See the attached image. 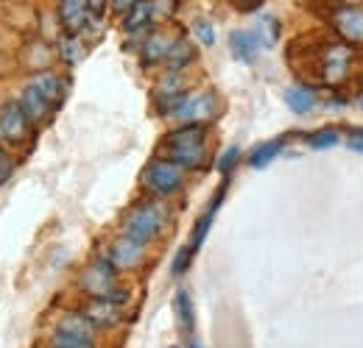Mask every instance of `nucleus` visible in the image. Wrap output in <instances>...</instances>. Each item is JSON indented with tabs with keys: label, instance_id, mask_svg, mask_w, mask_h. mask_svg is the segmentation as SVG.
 <instances>
[{
	"label": "nucleus",
	"instance_id": "1",
	"mask_svg": "<svg viewBox=\"0 0 363 348\" xmlns=\"http://www.w3.org/2000/svg\"><path fill=\"white\" fill-rule=\"evenodd\" d=\"M165 226H168L165 198L148 195V198L137 201L135 207H129V212L123 215L121 231L129 234L137 243H143V245H151V243H157L165 234Z\"/></svg>",
	"mask_w": 363,
	"mask_h": 348
},
{
	"label": "nucleus",
	"instance_id": "2",
	"mask_svg": "<svg viewBox=\"0 0 363 348\" xmlns=\"http://www.w3.org/2000/svg\"><path fill=\"white\" fill-rule=\"evenodd\" d=\"M121 270L106 260L104 254L95 257V260L79 273V290L90 298H109V301H118V304H129L132 298V290L126 284H121Z\"/></svg>",
	"mask_w": 363,
	"mask_h": 348
},
{
	"label": "nucleus",
	"instance_id": "3",
	"mask_svg": "<svg viewBox=\"0 0 363 348\" xmlns=\"http://www.w3.org/2000/svg\"><path fill=\"white\" fill-rule=\"evenodd\" d=\"M352 45L341 42H318L313 50H311V59H313V79L318 84H327V87H338L347 81L350 76V64H352Z\"/></svg>",
	"mask_w": 363,
	"mask_h": 348
},
{
	"label": "nucleus",
	"instance_id": "4",
	"mask_svg": "<svg viewBox=\"0 0 363 348\" xmlns=\"http://www.w3.org/2000/svg\"><path fill=\"white\" fill-rule=\"evenodd\" d=\"M184 168H179L174 159L168 156H154L145 170L140 173V184L145 187L148 195H157V198H171L184 190Z\"/></svg>",
	"mask_w": 363,
	"mask_h": 348
},
{
	"label": "nucleus",
	"instance_id": "5",
	"mask_svg": "<svg viewBox=\"0 0 363 348\" xmlns=\"http://www.w3.org/2000/svg\"><path fill=\"white\" fill-rule=\"evenodd\" d=\"M34 131H37V126L31 123L26 109L20 106L17 95L0 100V142L6 148H26L28 139L34 137Z\"/></svg>",
	"mask_w": 363,
	"mask_h": 348
},
{
	"label": "nucleus",
	"instance_id": "6",
	"mask_svg": "<svg viewBox=\"0 0 363 348\" xmlns=\"http://www.w3.org/2000/svg\"><path fill=\"white\" fill-rule=\"evenodd\" d=\"M324 17H327L330 28L335 31V37L341 42L352 45V47H363V8L358 3L330 0Z\"/></svg>",
	"mask_w": 363,
	"mask_h": 348
},
{
	"label": "nucleus",
	"instance_id": "7",
	"mask_svg": "<svg viewBox=\"0 0 363 348\" xmlns=\"http://www.w3.org/2000/svg\"><path fill=\"white\" fill-rule=\"evenodd\" d=\"M221 112V100L213 89H196V92H184L179 109L174 112V120L179 123H204L210 126Z\"/></svg>",
	"mask_w": 363,
	"mask_h": 348
},
{
	"label": "nucleus",
	"instance_id": "8",
	"mask_svg": "<svg viewBox=\"0 0 363 348\" xmlns=\"http://www.w3.org/2000/svg\"><path fill=\"white\" fill-rule=\"evenodd\" d=\"M145 248H148V245L137 243V240H132L129 234L121 231L115 240H109L104 257L112 262L121 273H129V270H137V267L145 262Z\"/></svg>",
	"mask_w": 363,
	"mask_h": 348
},
{
	"label": "nucleus",
	"instance_id": "9",
	"mask_svg": "<svg viewBox=\"0 0 363 348\" xmlns=\"http://www.w3.org/2000/svg\"><path fill=\"white\" fill-rule=\"evenodd\" d=\"M28 84L37 89L43 98H45L48 103L53 106V109H59L62 103H65V98H67V79L62 76V73H56L53 67H40V70H31V76H28Z\"/></svg>",
	"mask_w": 363,
	"mask_h": 348
},
{
	"label": "nucleus",
	"instance_id": "10",
	"mask_svg": "<svg viewBox=\"0 0 363 348\" xmlns=\"http://www.w3.org/2000/svg\"><path fill=\"white\" fill-rule=\"evenodd\" d=\"M53 332L59 335H67V337H79V340H87L90 346H98V326L92 323L90 318L82 312V309H65L56 323H53Z\"/></svg>",
	"mask_w": 363,
	"mask_h": 348
},
{
	"label": "nucleus",
	"instance_id": "11",
	"mask_svg": "<svg viewBox=\"0 0 363 348\" xmlns=\"http://www.w3.org/2000/svg\"><path fill=\"white\" fill-rule=\"evenodd\" d=\"M79 309L98 326V332L115 329V326L123 323V304L109 301V298H90V296H87V301L79 306Z\"/></svg>",
	"mask_w": 363,
	"mask_h": 348
},
{
	"label": "nucleus",
	"instance_id": "12",
	"mask_svg": "<svg viewBox=\"0 0 363 348\" xmlns=\"http://www.w3.org/2000/svg\"><path fill=\"white\" fill-rule=\"evenodd\" d=\"M90 6L87 0H59L56 3V20L62 25V31L67 34H79L87 23H90Z\"/></svg>",
	"mask_w": 363,
	"mask_h": 348
},
{
	"label": "nucleus",
	"instance_id": "13",
	"mask_svg": "<svg viewBox=\"0 0 363 348\" xmlns=\"http://www.w3.org/2000/svg\"><path fill=\"white\" fill-rule=\"evenodd\" d=\"M17 100H20V106L26 109V115L31 117V123H34L37 129H40V126H45V123H50V117H53V112H56V109H53V106H50L45 98L31 87L28 81H26L23 89L17 92Z\"/></svg>",
	"mask_w": 363,
	"mask_h": 348
},
{
	"label": "nucleus",
	"instance_id": "14",
	"mask_svg": "<svg viewBox=\"0 0 363 348\" xmlns=\"http://www.w3.org/2000/svg\"><path fill=\"white\" fill-rule=\"evenodd\" d=\"M171 42H174V37H171L168 31H157V28H151V31L145 34L143 45H140V50H137V53H140V64H143V67L162 64Z\"/></svg>",
	"mask_w": 363,
	"mask_h": 348
},
{
	"label": "nucleus",
	"instance_id": "15",
	"mask_svg": "<svg viewBox=\"0 0 363 348\" xmlns=\"http://www.w3.org/2000/svg\"><path fill=\"white\" fill-rule=\"evenodd\" d=\"M154 23H157L154 0H137L135 6L121 17V28H123V34H140V31H148V28H154Z\"/></svg>",
	"mask_w": 363,
	"mask_h": 348
},
{
	"label": "nucleus",
	"instance_id": "16",
	"mask_svg": "<svg viewBox=\"0 0 363 348\" xmlns=\"http://www.w3.org/2000/svg\"><path fill=\"white\" fill-rule=\"evenodd\" d=\"M224 195H227V181L218 187V192L213 195L210 207L201 212V218L196 220V226H193V237H190V248H193V251H199V248L204 245V240H207V234H210V226H213V220L218 215L221 204H224Z\"/></svg>",
	"mask_w": 363,
	"mask_h": 348
},
{
	"label": "nucleus",
	"instance_id": "17",
	"mask_svg": "<svg viewBox=\"0 0 363 348\" xmlns=\"http://www.w3.org/2000/svg\"><path fill=\"white\" fill-rule=\"evenodd\" d=\"M260 37H257V31H246V28H238V31H232L229 34V50H232V56L238 59V62H246V64H252L255 59H257V53H260Z\"/></svg>",
	"mask_w": 363,
	"mask_h": 348
},
{
	"label": "nucleus",
	"instance_id": "18",
	"mask_svg": "<svg viewBox=\"0 0 363 348\" xmlns=\"http://www.w3.org/2000/svg\"><path fill=\"white\" fill-rule=\"evenodd\" d=\"M162 156L174 159L184 170H201L207 165V145H179V148H162Z\"/></svg>",
	"mask_w": 363,
	"mask_h": 348
},
{
	"label": "nucleus",
	"instance_id": "19",
	"mask_svg": "<svg viewBox=\"0 0 363 348\" xmlns=\"http://www.w3.org/2000/svg\"><path fill=\"white\" fill-rule=\"evenodd\" d=\"M199 59V53H196V45L190 42L184 34H179V37H174V42H171V47H168V53H165V67L168 70H187L193 62Z\"/></svg>",
	"mask_w": 363,
	"mask_h": 348
},
{
	"label": "nucleus",
	"instance_id": "20",
	"mask_svg": "<svg viewBox=\"0 0 363 348\" xmlns=\"http://www.w3.org/2000/svg\"><path fill=\"white\" fill-rule=\"evenodd\" d=\"M87 53V45H84V37L82 34H67L59 40L56 45V59L65 64V67H76Z\"/></svg>",
	"mask_w": 363,
	"mask_h": 348
},
{
	"label": "nucleus",
	"instance_id": "21",
	"mask_svg": "<svg viewBox=\"0 0 363 348\" xmlns=\"http://www.w3.org/2000/svg\"><path fill=\"white\" fill-rule=\"evenodd\" d=\"M318 103L316 89L305 87V84H294V87L285 89V106L294 112V115H308L313 112Z\"/></svg>",
	"mask_w": 363,
	"mask_h": 348
},
{
	"label": "nucleus",
	"instance_id": "22",
	"mask_svg": "<svg viewBox=\"0 0 363 348\" xmlns=\"http://www.w3.org/2000/svg\"><path fill=\"white\" fill-rule=\"evenodd\" d=\"M174 315L179 320L182 332L193 335V329H196V309H193V298H190L187 290H177V296H174Z\"/></svg>",
	"mask_w": 363,
	"mask_h": 348
},
{
	"label": "nucleus",
	"instance_id": "23",
	"mask_svg": "<svg viewBox=\"0 0 363 348\" xmlns=\"http://www.w3.org/2000/svg\"><path fill=\"white\" fill-rule=\"evenodd\" d=\"M179 92H187V76H184V70H168L165 76H160V81H157L151 98H171V95H179Z\"/></svg>",
	"mask_w": 363,
	"mask_h": 348
},
{
	"label": "nucleus",
	"instance_id": "24",
	"mask_svg": "<svg viewBox=\"0 0 363 348\" xmlns=\"http://www.w3.org/2000/svg\"><path fill=\"white\" fill-rule=\"evenodd\" d=\"M282 145H285V139H269V142L257 145V148L249 153V168H255V170H263V168H269L274 159L279 156Z\"/></svg>",
	"mask_w": 363,
	"mask_h": 348
},
{
	"label": "nucleus",
	"instance_id": "25",
	"mask_svg": "<svg viewBox=\"0 0 363 348\" xmlns=\"http://www.w3.org/2000/svg\"><path fill=\"white\" fill-rule=\"evenodd\" d=\"M341 142V134L335 129H321V131H313L311 137H308V145L313 148V151H324V148H333V145H338Z\"/></svg>",
	"mask_w": 363,
	"mask_h": 348
},
{
	"label": "nucleus",
	"instance_id": "26",
	"mask_svg": "<svg viewBox=\"0 0 363 348\" xmlns=\"http://www.w3.org/2000/svg\"><path fill=\"white\" fill-rule=\"evenodd\" d=\"M257 37H260L263 47H272V45L279 40V23L274 20L272 14H263V17H260V28H257Z\"/></svg>",
	"mask_w": 363,
	"mask_h": 348
},
{
	"label": "nucleus",
	"instance_id": "27",
	"mask_svg": "<svg viewBox=\"0 0 363 348\" xmlns=\"http://www.w3.org/2000/svg\"><path fill=\"white\" fill-rule=\"evenodd\" d=\"M193 37L201 45L213 47V45H216V25H213L207 17H199V20H193Z\"/></svg>",
	"mask_w": 363,
	"mask_h": 348
},
{
	"label": "nucleus",
	"instance_id": "28",
	"mask_svg": "<svg viewBox=\"0 0 363 348\" xmlns=\"http://www.w3.org/2000/svg\"><path fill=\"white\" fill-rule=\"evenodd\" d=\"M193 257H196V251L190 245H182L174 262H171V276H184L190 270V265H193Z\"/></svg>",
	"mask_w": 363,
	"mask_h": 348
},
{
	"label": "nucleus",
	"instance_id": "29",
	"mask_svg": "<svg viewBox=\"0 0 363 348\" xmlns=\"http://www.w3.org/2000/svg\"><path fill=\"white\" fill-rule=\"evenodd\" d=\"M238 159H240V148H238V145L227 148V151H224V153L218 156V162H216L218 173H221V175H229V173H232V168L238 165Z\"/></svg>",
	"mask_w": 363,
	"mask_h": 348
},
{
	"label": "nucleus",
	"instance_id": "30",
	"mask_svg": "<svg viewBox=\"0 0 363 348\" xmlns=\"http://www.w3.org/2000/svg\"><path fill=\"white\" fill-rule=\"evenodd\" d=\"M14 168H17V159L9 153V148L0 151V187L14 175Z\"/></svg>",
	"mask_w": 363,
	"mask_h": 348
},
{
	"label": "nucleus",
	"instance_id": "31",
	"mask_svg": "<svg viewBox=\"0 0 363 348\" xmlns=\"http://www.w3.org/2000/svg\"><path fill=\"white\" fill-rule=\"evenodd\" d=\"M109 3H112V0H87L90 14L92 17H104V14H106V8H109Z\"/></svg>",
	"mask_w": 363,
	"mask_h": 348
},
{
	"label": "nucleus",
	"instance_id": "32",
	"mask_svg": "<svg viewBox=\"0 0 363 348\" xmlns=\"http://www.w3.org/2000/svg\"><path fill=\"white\" fill-rule=\"evenodd\" d=\"M135 3H137V0H112V3H109V8H112V14L123 17V14H126V11H129Z\"/></svg>",
	"mask_w": 363,
	"mask_h": 348
},
{
	"label": "nucleus",
	"instance_id": "33",
	"mask_svg": "<svg viewBox=\"0 0 363 348\" xmlns=\"http://www.w3.org/2000/svg\"><path fill=\"white\" fill-rule=\"evenodd\" d=\"M232 3L238 6V11H255L263 6V0H232Z\"/></svg>",
	"mask_w": 363,
	"mask_h": 348
},
{
	"label": "nucleus",
	"instance_id": "34",
	"mask_svg": "<svg viewBox=\"0 0 363 348\" xmlns=\"http://www.w3.org/2000/svg\"><path fill=\"white\" fill-rule=\"evenodd\" d=\"M350 148L358 151V153H363V131H355V134L350 137Z\"/></svg>",
	"mask_w": 363,
	"mask_h": 348
},
{
	"label": "nucleus",
	"instance_id": "35",
	"mask_svg": "<svg viewBox=\"0 0 363 348\" xmlns=\"http://www.w3.org/2000/svg\"><path fill=\"white\" fill-rule=\"evenodd\" d=\"M338 3H361V0H338Z\"/></svg>",
	"mask_w": 363,
	"mask_h": 348
},
{
	"label": "nucleus",
	"instance_id": "36",
	"mask_svg": "<svg viewBox=\"0 0 363 348\" xmlns=\"http://www.w3.org/2000/svg\"><path fill=\"white\" fill-rule=\"evenodd\" d=\"M3 148H6V145H3V142H0V151H3Z\"/></svg>",
	"mask_w": 363,
	"mask_h": 348
},
{
	"label": "nucleus",
	"instance_id": "37",
	"mask_svg": "<svg viewBox=\"0 0 363 348\" xmlns=\"http://www.w3.org/2000/svg\"><path fill=\"white\" fill-rule=\"evenodd\" d=\"M361 106H363V95H361Z\"/></svg>",
	"mask_w": 363,
	"mask_h": 348
}]
</instances>
